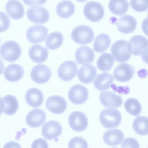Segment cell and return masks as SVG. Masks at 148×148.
Segmentation results:
<instances>
[{
  "label": "cell",
  "instance_id": "6da1fadb",
  "mask_svg": "<svg viewBox=\"0 0 148 148\" xmlns=\"http://www.w3.org/2000/svg\"><path fill=\"white\" fill-rule=\"evenodd\" d=\"M110 51L112 57L119 62L128 61L132 53L129 42L124 39L118 40L114 42L111 47Z\"/></svg>",
  "mask_w": 148,
  "mask_h": 148
},
{
  "label": "cell",
  "instance_id": "7a4b0ae2",
  "mask_svg": "<svg viewBox=\"0 0 148 148\" xmlns=\"http://www.w3.org/2000/svg\"><path fill=\"white\" fill-rule=\"evenodd\" d=\"M121 115L117 110L110 108L105 109L100 112L99 120L102 125L108 128L116 127L120 124Z\"/></svg>",
  "mask_w": 148,
  "mask_h": 148
},
{
  "label": "cell",
  "instance_id": "3957f363",
  "mask_svg": "<svg viewBox=\"0 0 148 148\" xmlns=\"http://www.w3.org/2000/svg\"><path fill=\"white\" fill-rule=\"evenodd\" d=\"M71 37L76 43L86 45L92 41L94 34L90 27L86 25H80L73 29L71 33Z\"/></svg>",
  "mask_w": 148,
  "mask_h": 148
},
{
  "label": "cell",
  "instance_id": "277c9868",
  "mask_svg": "<svg viewBox=\"0 0 148 148\" xmlns=\"http://www.w3.org/2000/svg\"><path fill=\"white\" fill-rule=\"evenodd\" d=\"M21 52V47L16 42L8 40L4 42L0 48V54L4 59L13 62L20 57Z\"/></svg>",
  "mask_w": 148,
  "mask_h": 148
},
{
  "label": "cell",
  "instance_id": "5b68a950",
  "mask_svg": "<svg viewBox=\"0 0 148 148\" xmlns=\"http://www.w3.org/2000/svg\"><path fill=\"white\" fill-rule=\"evenodd\" d=\"M83 13L85 17L92 22H97L101 20L104 14L103 6L99 3L95 1L87 2L83 9Z\"/></svg>",
  "mask_w": 148,
  "mask_h": 148
},
{
  "label": "cell",
  "instance_id": "8992f818",
  "mask_svg": "<svg viewBox=\"0 0 148 148\" xmlns=\"http://www.w3.org/2000/svg\"><path fill=\"white\" fill-rule=\"evenodd\" d=\"M51 71L48 66L43 64H38L34 66L30 73L33 81L38 84H43L47 82L51 76Z\"/></svg>",
  "mask_w": 148,
  "mask_h": 148
},
{
  "label": "cell",
  "instance_id": "52a82bcc",
  "mask_svg": "<svg viewBox=\"0 0 148 148\" xmlns=\"http://www.w3.org/2000/svg\"><path fill=\"white\" fill-rule=\"evenodd\" d=\"M48 31V28L43 25H34L27 29L26 32V37L31 43H39L44 40Z\"/></svg>",
  "mask_w": 148,
  "mask_h": 148
},
{
  "label": "cell",
  "instance_id": "ba28073f",
  "mask_svg": "<svg viewBox=\"0 0 148 148\" xmlns=\"http://www.w3.org/2000/svg\"><path fill=\"white\" fill-rule=\"evenodd\" d=\"M68 96L70 101L73 103L81 104L87 100L88 92L87 88L84 86L76 84L69 89Z\"/></svg>",
  "mask_w": 148,
  "mask_h": 148
},
{
  "label": "cell",
  "instance_id": "9c48e42d",
  "mask_svg": "<svg viewBox=\"0 0 148 148\" xmlns=\"http://www.w3.org/2000/svg\"><path fill=\"white\" fill-rule=\"evenodd\" d=\"M26 15L30 21L36 23H45L49 17L47 10L43 6L38 5L29 8L27 11Z\"/></svg>",
  "mask_w": 148,
  "mask_h": 148
},
{
  "label": "cell",
  "instance_id": "30bf717a",
  "mask_svg": "<svg viewBox=\"0 0 148 148\" xmlns=\"http://www.w3.org/2000/svg\"><path fill=\"white\" fill-rule=\"evenodd\" d=\"M77 69L75 62L73 61H67L63 62L59 66L58 70V75L62 80L69 81L75 77Z\"/></svg>",
  "mask_w": 148,
  "mask_h": 148
},
{
  "label": "cell",
  "instance_id": "8fae6325",
  "mask_svg": "<svg viewBox=\"0 0 148 148\" xmlns=\"http://www.w3.org/2000/svg\"><path fill=\"white\" fill-rule=\"evenodd\" d=\"M68 122L71 128L77 132L83 131L87 127L88 123L86 115L79 111L72 112L69 116Z\"/></svg>",
  "mask_w": 148,
  "mask_h": 148
},
{
  "label": "cell",
  "instance_id": "7c38bea8",
  "mask_svg": "<svg viewBox=\"0 0 148 148\" xmlns=\"http://www.w3.org/2000/svg\"><path fill=\"white\" fill-rule=\"evenodd\" d=\"M135 70L130 64L123 63L121 64L114 69L113 75L115 79L122 82L130 80L135 73Z\"/></svg>",
  "mask_w": 148,
  "mask_h": 148
},
{
  "label": "cell",
  "instance_id": "4fadbf2b",
  "mask_svg": "<svg viewBox=\"0 0 148 148\" xmlns=\"http://www.w3.org/2000/svg\"><path fill=\"white\" fill-rule=\"evenodd\" d=\"M46 108L51 112L56 114L63 113L66 110L67 103L62 97L58 95L48 97L46 101Z\"/></svg>",
  "mask_w": 148,
  "mask_h": 148
},
{
  "label": "cell",
  "instance_id": "5bb4252c",
  "mask_svg": "<svg viewBox=\"0 0 148 148\" xmlns=\"http://www.w3.org/2000/svg\"><path fill=\"white\" fill-rule=\"evenodd\" d=\"M62 127L61 124L55 121H50L42 126L41 133L43 137L47 140L57 138L61 134Z\"/></svg>",
  "mask_w": 148,
  "mask_h": 148
},
{
  "label": "cell",
  "instance_id": "9a60e30c",
  "mask_svg": "<svg viewBox=\"0 0 148 148\" xmlns=\"http://www.w3.org/2000/svg\"><path fill=\"white\" fill-rule=\"evenodd\" d=\"M99 99L101 104L107 108H118L123 103L122 99L120 96L109 91L101 92Z\"/></svg>",
  "mask_w": 148,
  "mask_h": 148
},
{
  "label": "cell",
  "instance_id": "2e32d148",
  "mask_svg": "<svg viewBox=\"0 0 148 148\" xmlns=\"http://www.w3.org/2000/svg\"><path fill=\"white\" fill-rule=\"evenodd\" d=\"M137 26V21L133 16L125 14L118 20L116 26L118 30L124 34H129L134 31Z\"/></svg>",
  "mask_w": 148,
  "mask_h": 148
},
{
  "label": "cell",
  "instance_id": "e0dca14e",
  "mask_svg": "<svg viewBox=\"0 0 148 148\" xmlns=\"http://www.w3.org/2000/svg\"><path fill=\"white\" fill-rule=\"evenodd\" d=\"M46 114L43 110L34 109L27 114L25 118L26 124L29 127L36 128L41 126L45 122Z\"/></svg>",
  "mask_w": 148,
  "mask_h": 148
},
{
  "label": "cell",
  "instance_id": "ac0fdd59",
  "mask_svg": "<svg viewBox=\"0 0 148 148\" xmlns=\"http://www.w3.org/2000/svg\"><path fill=\"white\" fill-rule=\"evenodd\" d=\"M129 42L132 53L135 56L142 54L148 48V39L141 35H137L132 36Z\"/></svg>",
  "mask_w": 148,
  "mask_h": 148
},
{
  "label": "cell",
  "instance_id": "d6986e66",
  "mask_svg": "<svg viewBox=\"0 0 148 148\" xmlns=\"http://www.w3.org/2000/svg\"><path fill=\"white\" fill-rule=\"evenodd\" d=\"M1 112L5 114L12 115L18 110V103L16 98L11 95H7L1 99Z\"/></svg>",
  "mask_w": 148,
  "mask_h": 148
},
{
  "label": "cell",
  "instance_id": "ffe728a7",
  "mask_svg": "<svg viewBox=\"0 0 148 148\" xmlns=\"http://www.w3.org/2000/svg\"><path fill=\"white\" fill-rule=\"evenodd\" d=\"M97 69L93 65L86 64L79 69L77 77L79 81L85 84L92 82L97 74Z\"/></svg>",
  "mask_w": 148,
  "mask_h": 148
},
{
  "label": "cell",
  "instance_id": "44dd1931",
  "mask_svg": "<svg viewBox=\"0 0 148 148\" xmlns=\"http://www.w3.org/2000/svg\"><path fill=\"white\" fill-rule=\"evenodd\" d=\"M24 70L20 65L16 64L9 65L5 69L3 74L5 79L10 82H16L23 77Z\"/></svg>",
  "mask_w": 148,
  "mask_h": 148
},
{
  "label": "cell",
  "instance_id": "7402d4cb",
  "mask_svg": "<svg viewBox=\"0 0 148 148\" xmlns=\"http://www.w3.org/2000/svg\"><path fill=\"white\" fill-rule=\"evenodd\" d=\"M95 54L93 50L90 47L86 46L79 47L75 53V60L80 65L92 63Z\"/></svg>",
  "mask_w": 148,
  "mask_h": 148
},
{
  "label": "cell",
  "instance_id": "603a6c76",
  "mask_svg": "<svg viewBox=\"0 0 148 148\" xmlns=\"http://www.w3.org/2000/svg\"><path fill=\"white\" fill-rule=\"evenodd\" d=\"M5 8L8 14L14 19H19L23 17L25 10L23 6L18 1L11 0L6 3Z\"/></svg>",
  "mask_w": 148,
  "mask_h": 148
},
{
  "label": "cell",
  "instance_id": "cb8c5ba5",
  "mask_svg": "<svg viewBox=\"0 0 148 148\" xmlns=\"http://www.w3.org/2000/svg\"><path fill=\"white\" fill-rule=\"evenodd\" d=\"M29 56L31 60L37 63H41L47 59L48 51L45 47L38 44L32 46L29 49Z\"/></svg>",
  "mask_w": 148,
  "mask_h": 148
},
{
  "label": "cell",
  "instance_id": "d4e9b609",
  "mask_svg": "<svg viewBox=\"0 0 148 148\" xmlns=\"http://www.w3.org/2000/svg\"><path fill=\"white\" fill-rule=\"evenodd\" d=\"M124 137V134L121 130L115 129L106 131L103 134V139L106 144L111 146H116L121 143Z\"/></svg>",
  "mask_w": 148,
  "mask_h": 148
},
{
  "label": "cell",
  "instance_id": "484cf974",
  "mask_svg": "<svg viewBox=\"0 0 148 148\" xmlns=\"http://www.w3.org/2000/svg\"><path fill=\"white\" fill-rule=\"evenodd\" d=\"M25 98L29 106L36 108L41 105L43 101L44 97L40 90L36 88H32L27 91Z\"/></svg>",
  "mask_w": 148,
  "mask_h": 148
},
{
  "label": "cell",
  "instance_id": "4316f807",
  "mask_svg": "<svg viewBox=\"0 0 148 148\" xmlns=\"http://www.w3.org/2000/svg\"><path fill=\"white\" fill-rule=\"evenodd\" d=\"M113 82L114 78L111 74L103 73L96 76L93 82V84L97 90H103L109 88Z\"/></svg>",
  "mask_w": 148,
  "mask_h": 148
},
{
  "label": "cell",
  "instance_id": "83f0119b",
  "mask_svg": "<svg viewBox=\"0 0 148 148\" xmlns=\"http://www.w3.org/2000/svg\"><path fill=\"white\" fill-rule=\"evenodd\" d=\"M75 6L71 1L68 0L62 1L57 4L56 12L61 18H66L71 16L74 12Z\"/></svg>",
  "mask_w": 148,
  "mask_h": 148
},
{
  "label": "cell",
  "instance_id": "f1b7e54d",
  "mask_svg": "<svg viewBox=\"0 0 148 148\" xmlns=\"http://www.w3.org/2000/svg\"><path fill=\"white\" fill-rule=\"evenodd\" d=\"M111 43V39L108 35L105 33L101 34L95 39L93 49L97 52H103L110 47Z\"/></svg>",
  "mask_w": 148,
  "mask_h": 148
},
{
  "label": "cell",
  "instance_id": "f546056e",
  "mask_svg": "<svg viewBox=\"0 0 148 148\" xmlns=\"http://www.w3.org/2000/svg\"><path fill=\"white\" fill-rule=\"evenodd\" d=\"M132 127L134 131L137 134L144 136L148 134V118L145 116H139L134 120Z\"/></svg>",
  "mask_w": 148,
  "mask_h": 148
},
{
  "label": "cell",
  "instance_id": "4dcf8cb0",
  "mask_svg": "<svg viewBox=\"0 0 148 148\" xmlns=\"http://www.w3.org/2000/svg\"><path fill=\"white\" fill-rule=\"evenodd\" d=\"M129 7V3L127 0H110L108 3V8L112 13L121 15L125 14Z\"/></svg>",
  "mask_w": 148,
  "mask_h": 148
},
{
  "label": "cell",
  "instance_id": "1f68e13d",
  "mask_svg": "<svg viewBox=\"0 0 148 148\" xmlns=\"http://www.w3.org/2000/svg\"><path fill=\"white\" fill-rule=\"evenodd\" d=\"M114 62L113 57L110 53H104L98 58L97 62L98 69L102 71H107L112 67Z\"/></svg>",
  "mask_w": 148,
  "mask_h": 148
},
{
  "label": "cell",
  "instance_id": "d6a6232c",
  "mask_svg": "<svg viewBox=\"0 0 148 148\" xmlns=\"http://www.w3.org/2000/svg\"><path fill=\"white\" fill-rule=\"evenodd\" d=\"M62 34L60 32H54L49 34L45 40L46 47L48 49L54 50L59 47L63 40Z\"/></svg>",
  "mask_w": 148,
  "mask_h": 148
},
{
  "label": "cell",
  "instance_id": "836d02e7",
  "mask_svg": "<svg viewBox=\"0 0 148 148\" xmlns=\"http://www.w3.org/2000/svg\"><path fill=\"white\" fill-rule=\"evenodd\" d=\"M125 110L129 113L134 116H137L142 110L141 105L136 99L130 98L126 100L124 103Z\"/></svg>",
  "mask_w": 148,
  "mask_h": 148
},
{
  "label": "cell",
  "instance_id": "e575fe53",
  "mask_svg": "<svg viewBox=\"0 0 148 148\" xmlns=\"http://www.w3.org/2000/svg\"><path fill=\"white\" fill-rule=\"evenodd\" d=\"M68 148H88L86 141L84 138L79 136L72 138L69 141Z\"/></svg>",
  "mask_w": 148,
  "mask_h": 148
},
{
  "label": "cell",
  "instance_id": "d590c367",
  "mask_svg": "<svg viewBox=\"0 0 148 148\" xmlns=\"http://www.w3.org/2000/svg\"><path fill=\"white\" fill-rule=\"evenodd\" d=\"M130 3L132 8L136 11L143 12L148 8V0H131Z\"/></svg>",
  "mask_w": 148,
  "mask_h": 148
},
{
  "label": "cell",
  "instance_id": "8d00e7d4",
  "mask_svg": "<svg viewBox=\"0 0 148 148\" xmlns=\"http://www.w3.org/2000/svg\"><path fill=\"white\" fill-rule=\"evenodd\" d=\"M121 148H140L138 141L135 138L128 137L125 138L121 145Z\"/></svg>",
  "mask_w": 148,
  "mask_h": 148
},
{
  "label": "cell",
  "instance_id": "74e56055",
  "mask_svg": "<svg viewBox=\"0 0 148 148\" xmlns=\"http://www.w3.org/2000/svg\"><path fill=\"white\" fill-rule=\"evenodd\" d=\"M0 32L6 30L9 27L10 20L7 14L3 11H0Z\"/></svg>",
  "mask_w": 148,
  "mask_h": 148
},
{
  "label": "cell",
  "instance_id": "f35d334b",
  "mask_svg": "<svg viewBox=\"0 0 148 148\" xmlns=\"http://www.w3.org/2000/svg\"><path fill=\"white\" fill-rule=\"evenodd\" d=\"M31 148H49V147L45 139L38 138L33 142Z\"/></svg>",
  "mask_w": 148,
  "mask_h": 148
},
{
  "label": "cell",
  "instance_id": "ab89813d",
  "mask_svg": "<svg viewBox=\"0 0 148 148\" xmlns=\"http://www.w3.org/2000/svg\"><path fill=\"white\" fill-rule=\"evenodd\" d=\"M3 148H21L18 143L14 141H10L6 143Z\"/></svg>",
  "mask_w": 148,
  "mask_h": 148
},
{
  "label": "cell",
  "instance_id": "60d3db41",
  "mask_svg": "<svg viewBox=\"0 0 148 148\" xmlns=\"http://www.w3.org/2000/svg\"><path fill=\"white\" fill-rule=\"evenodd\" d=\"M141 27L143 31L145 34L148 36V19L147 17L143 21Z\"/></svg>",
  "mask_w": 148,
  "mask_h": 148
},
{
  "label": "cell",
  "instance_id": "b9f144b4",
  "mask_svg": "<svg viewBox=\"0 0 148 148\" xmlns=\"http://www.w3.org/2000/svg\"><path fill=\"white\" fill-rule=\"evenodd\" d=\"M24 3L28 5H38L45 3L46 1H27L23 0Z\"/></svg>",
  "mask_w": 148,
  "mask_h": 148
},
{
  "label": "cell",
  "instance_id": "7bdbcfd3",
  "mask_svg": "<svg viewBox=\"0 0 148 148\" xmlns=\"http://www.w3.org/2000/svg\"><path fill=\"white\" fill-rule=\"evenodd\" d=\"M141 57L143 60L148 64V48L146 49L141 54Z\"/></svg>",
  "mask_w": 148,
  "mask_h": 148
},
{
  "label": "cell",
  "instance_id": "ee69618b",
  "mask_svg": "<svg viewBox=\"0 0 148 148\" xmlns=\"http://www.w3.org/2000/svg\"><path fill=\"white\" fill-rule=\"evenodd\" d=\"M147 18L148 19V10H147Z\"/></svg>",
  "mask_w": 148,
  "mask_h": 148
},
{
  "label": "cell",
  "instance_id": "f6af8a7d",
  "mask_svg": "<svg viewBox=\"0 0 148 148\" xmlns=\"http://www.w3.org/2000/svg\"><path fill=\"white\" fill-rule=\"evenodd\" d=\"M118 148L116 147H112V148Z\"/></svg>",
  "mask_w": 148,
  "mask_h": 148
},
{
  "label": "cell",
  "instance_id": "bcb514c9",
  "mask_svg": "<svg viewBox=\"0 0 148 148\" xmlns=\"http://www.w3.org/2000/svg\"></svg>",
  "mask_w": 148,
  "mask_h": 148
}]
</instances>
